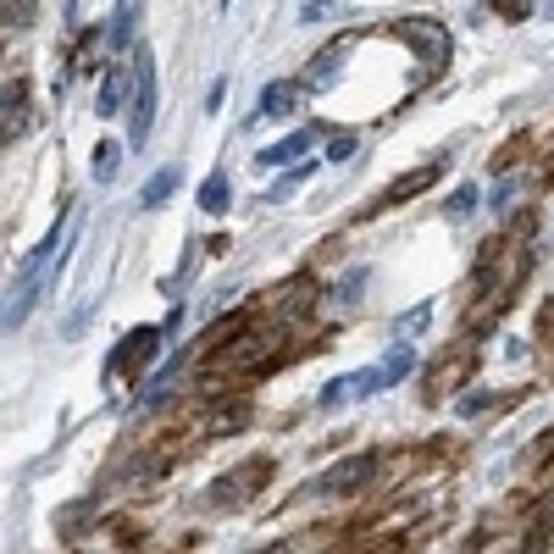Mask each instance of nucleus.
Instances as JSON below:
<instances>
[{"instance_id":"f257e3e1","label":"nucleus","mask_w":554,"mask_h":554,"mask_svg":"<svg viewBox=\"0 0 554 554\" xmlns=\"http://www.w3.org/2000/svg\"><path fill=\"white\" fill-rule=\"evenodd\" d=\"M67 250H73V222H67V211H56V228L39 239V250L28 255L23 272H17V289H12V300H6V333H17V327L28 322V311L56 289L61 266H67Z\"/></svg>"},{"instance_id":"f03ea898","label":"nucleus","mask_w":554,"mask_h":554,"mask_svg":"<svg viewBox=\"0 0 554 554\" xmlns=\"http://www.w3.org/2000/svg\"><path fill=\"white\" fill-rule=\"evenodd\" d=\"M133 67H139V89H133V122H128V145L139 150L156 133V56L145 50H133Z\"/></svg>"},{"instance_id":"7ed1b4c3","label":"nucleus","mask_w":554,"mask_h":554,"mask_svg":"<svg viewBox=\"0 0 554 554\" xmlns=\"http://www.w3.org/2000/svg\"><path fill=\"white\" fill-rule=\"evenodd\" d=\"M266 477H272V455H255V460H244V466L222 471V477L211 482V505H244V499H255L266 488Z\"/></svg>"},{"instance_id":"20e7f679","label":"nucleus","mask_w":554,"mask_h":554,"mask_svg":"<svg viewBox=\"0 0 554 554\" xmlns=\"http://www.w3.org/2000/svg\"><path fill=\"white\" fill-rule=\"evenodd\" d=\"M394 34L427 61V73H438V67L449 61V28L433 23V17H405V23H394Z\"/></svg>"},{"instance_id":"39448f33","label":"nucleus","mask_w":554,"mask_h":554,"mask_svg":"<svg viewBox=\"0 0 554 554\" xmlns=\"http://www.w3.org/2000/svg\"><path fill=\"white\" fill-rule=\"evenodd\" d=\"M161 333H167V327H133V333L122 338L117 350H111V361H106V377H122V372H145V366L156 361V350H161Z\"/></svg>"},{"instance_id":"423d86ee","label":"nucleus","mask_w":554,"mask_h":554,"mask_svg":"<svg viewBox=\"0 0 554 554\" xmlns=\"http://www.w3.org/2000/svg\"><path fill=\"white\" fill-rule=\"evenodd\" d=\"M372 471H377V455H372V449H361V455H350V460H338V466H327L322 477H316V494H322V499L355 494V488H366V482H372Z\"/></svg>"},{"instance_id":"0eeeda50","label":"nucleus","mask_w":554,"mask_h":554,"mask_svg":"<svg viewBox=\"0 0 554 554\" xmlns=\"http://www.w3.org/2000/svg\"><path fill=\"white\" fill-rule=\"evenodd\" d=\"M438 178H444V167H438V161H433V167H416V172H399V178H394V183H388V189L372 200V211H366V217H377V211H394V205L416 200V194H427Z\"/></svg>"},{"instance_id":"6e6552de","label":"nucleus","mask_w":554,"mask_h":554,"mask_svg":"<svg viewBox=\"0 0 554 554\" xmlns=\"http://www.w3.org/2000/svg\"><path fill=\"white\" fill-rule=\"evenodd\" d=\"M272 300H277V305H272L277 322H300V316L311 311V300H316V277H311V272H300L294 283H283V289H277Z\"/></svg>"},{"instance_id":"1a4fd4ad","label":"nucleus","mask_w":554,"mask_h":554,"mask_svg":"<svg viewBox=\"0 0 554 554\" xmlns=\"http://www.w3.org/2000/svg\"><path fill=\"white\" fill-rule=\"evenodd\" d=\"M133 89H139V67H111L106 84H100V95H95V111L100 117H117V111L128 106Z\"/></svg>"},{"instance_id":"9d476101","label":"nucleus","mask_w":554,"mask_h":554,"mask_svg":"<svg viewBox=\"0 0 554 554\" xmlns=\"http://www.w3.org/2000/svg\"><path fill=\"white\" fill-rule=\"evenodd\" d=\"M311 139H316V128H300V133H289V139H277V145H266L261 156H255V167L277 172V167H289V161H305V150H311Z\"/></svg>"},{"instance_id":"9b49d317","label":"nucleus","mask_w":554,"mask_h":554,"mask_svg":"<svg viewBox=\"0 0 554 554\" xmlns=\"http://www.w3.org/2000/svg\"><path fill=\"white\" fill-rule=\"evenodd\" d=\"M300 89H305V84H283V78H277V84H266V89H261V106H255V117H250V122L289 117V111L300 106Z\"/></svg>"},{"instance_id":"f8f14e48","label":"nucleus","mask_w":554,"mask_h":554,"mask_svg":"<svg viewBox=\"0 0 554 554\" xmlns=\"http://www.w3.org/2000/svg\"><path fill=\"white\" fill-rule=\"evenodd\" d=\"M106 39H111V50H139V0H117Z\"/></svg>"},{"instance_id":"ddd939ff","label":"nucleus","mask_w":554,"mask_h":554,"mask_svg":"<svg viewBox=\"0 0 554 554\" xmlns=\"http://www.w3.org/2000/svg\"><path fill=\"white\" fill-rule=\"evenodd\" d=\"M471 361H477V350H460V355H455V350H449V355H444V361H438V366H433V372H427V399H438V394H444V388H449V383H460V377H466V372H471Z\"/></svg>"},{"instance_id":"4468645a","label":"nucleus","mask_w":554,"mask_h":554,"mask_svg":"<svg viewBox=\"0 0 554 554\" xmlns=\"http://www.w3.org/2000/svg\"><path fill=\"white\" fill-rule=\"evenodd\" d=\"M0 117H6V139H17V133L28 128V89H23V78H6V106H0Z\"/></svg>"},{"instance_id":"2eb2a0df","label":"nucleus","mask_w":554,"mask_h":554,"mask_svg":"<svg viewBox=\"0 0 554 554\" xmlns=\"http://www.w3.org/2000/svg\"><path fill=\"white\" fill-rule=\"evenodd\" d=\"M416 361H422V355H416V344H394V350H388L383 361H377V372H383V388L405 383V377L416 372Z\"/></svg>"},{"instance_id":"dca6fc26","label":"nucleus","mask_w":554,"mask_h":554,"mask_svg":"<svg viewBox=\"0 0 554 554\" xmlns=\"http://www.w3.org/2000/svg\"><path fill=\"white\" fill-rule=\"evenodd\" d=\"M338 67H344V45L322 50V56H316L311 67H305L300 84H305V89H333V84H338Z\"/></svg>"},{"instance_id":"f3484780","label":"nucleus","mask_w":554,"mask_h":554,"mask_svg":"<svg viewBox=\"0 0 554 554\" xmlns=\"http://www.w3.org/2000/svg\"><path fill=\"white\" fill-rule=\"evenodd\" d=\"M178 178H183L178 167H161L156 178H150L145 189H139V211H161V205L172 200V189H178Z\"/></svg>"},{"instance_id":"a211bd4d","label":"nucleus","mask_w":554,"mask_h":554,"mask_svg":"<svg viewBox=\"0 0 554 554\" xmlns=\"http://www.w3.org/2000/svg\"><path fill=\"white\" fill-rule=\"evenodd\" d=\"M89 172H95V183H117V172H122V145L117 139H100L95 156H89Z\"/></svg>"},{"instance_id":"6ab92c4d","label":"nucleus","mask_w":554,"mask_h":554,"mask_svg":"<svg viewBox=\"0 0 554 554\" xmlns=\"http://www.w3.org/2000/svg\"><path fill=\"white\" fill-rule=\"evenodd\" d=\"M200 211H211V217L228 211V172H211V178L200 183Z\"/></svg>"},{"instance_id":"aec40b11","label":"nucleus","mask_w":554,"mask_h":554,"mask_svg":"<svg viewBox=\"0 0 554 554\" xmlns=\"http://www.w3.org/2000/svg\"><path fill=\"white\" fill-rule=\"evenodd\" d=\"M527 145H532V133H516L510 145H499V150H494V161H488V167H494V178H499V172H510V167H516V161L527 156Z\"/></svg>"},{"instance_id":"412c9836","label":"nucleus","mask_w":554,"mask_h":554,"mask_svg":"<svg viewBox=\"0 0 554 554\" xmlns=\"http://www.w3.org/2000/svg\"><path fill=\"white\" fill-rule=\"evenodd\" d=\"M250 422V405H217V416H211V427H205V433H233V427H244Z\"/></svg>"},{"instance_id":"4be33fe9","label":"nucleus","mask_w":554,"mask_h":554,"mask_svg":"<svg viewBox=\"0 0 554 554\" xmlns=\"http://www.w3.org/2000/svg\"><path fill=\"white\" fill-rule=\"evenodd\" d=\"M311 172H316V161H305V167H294V172H289V178H277V183H272V189H266V194H261V200H283V194H294V189H300V183H305V178H311Z\"/></svg>"},{"instance_id":"5701e85b","label":"nucleus","mask_w":554,"mask_h":554,"mask_svg":"<svg viewBox=\"0 0 554 554\" xmlns=\"http://www.w3.org/2000/svg\"><path fill=\"white\" fill-rule=\"evenodd\" d=\"M344 399H355V377H333V383L316 394V405L322 410H333V405H344Z\"/></svg>"},{"instance_id":"b1692460","label":"nucleus","mask_w":554,"mask_h":554,"mask_svg":"<svg viewBox=\"0 0 554 554\" xmlns=\"http://www.w3.org/2000/svg\"><path fill=\"white\" fill-rule=\"evenodd\" d=\"M444 211H449L455 222H460V217H471V211H477V189H471V183H460V189L444 200Z\"/></svg>"},{"instance_id":"393cba45","label":"nucleus","mask_w":554,"mask_h":554,"mask_svg":"<svg viewBox=\"0 0 554 554\" xmlns=\"http://www.w3.org/2000/svg\"><path fill=\"white\" fill-rule=\"evenodd\" d=\"M427 322H433V305H416V311H405V316L394 322V333H399V338H405V333H422Z\"/></svg>"},{"instance_id":"a878e982","label":"nucleus","mask_w":554,"mask_h":554,"mask_svg":"<svg viewBox=\"0 0 554 554\" xmlns=\"http://www.w3.org/2000/svg\"><path fill=\"white\" fill-rule=\"evenodd\" d=\"M355 150H361V139H355V133H338V139H327V161H350Z\"/></svg>"},{"instance_id":"bb28decb","label":"nucleus","mask_w":554,"mask_h":554,"mask_svg":"<svg viewBox=\"0 0 554 554\" xmlns=\"http://www.w3.org/2000/svg\"><path fill=\"white\" fill-rule=\"evenodd\" d=\"M549 460H554V427H549V438H538V444L521 455V466H549Z\"/></svg>"},{"instance_id":"cd10ccee","label":"nucleus","mask_w":554,"mask_h":554,"mask_svg":"<svg viewBox=\"0 0 554 554\" xmlns=\"http://www.w3.org/2000/svg\"><path fill=\"white\" fill-rule=\"evenodd\" d=\"M28 17H34V0H6V28H23L28 23Z\"/></svg>"},{"instance_id":"c85d7f7f","label":"nucleus","mask_w":554,"mask_h":554,"mask_svg":"<svg viewBox=\"0 0 554 554\" xmlns=\"http://www.w3.org/2000/svg\"><path fill=\"white\" fill-rule=\"evenodd\" d=\"M488 405H494V394H466V399H460V416H482V410H488Z\"/></svg>"},{"instance_id":"c756f323","label":"nucleus","mask_w":554,"mask_h":554,"mask_svg":"<svg viewBox=\"0 0 554 554\" xmlns=\"http://www.w3.org/2000/svg\"><path fill=\"white\" fill-rule=\"evenodd\" d=\"M366 554H405V538H399V532H388V538L366 543Z\"/></svg>"},{"instance_id":"7c9ffc66","label":"nucleus","mask_w":554,"mask_h":554,"mask_svg":"<svg viewBox=\"0 0 554 554\" xmlns=\"http://www.w3.org/2000/svg\"><path fill=\"white\" fill-rule=\"evenodd\" d=\"M488 6H499L505 17H527V0H488Z\"/></svg>"},{"instance_id":"2f4dec72","label":"nucleus","mask_w":554,"mask_h":554,"mask_svg":"<svg viewBox=\"0 0 554 554\" xmlns=\"http://www.w3.org/2000/svg\"><path fill=\"white\" fill-rule=\"evenodd\" d=\"M327 12H333V0H311V6H305V23H316V17H327Z\"/></svg>"},{"instance_id":"473e14b6","label":"nucleus","mask_w":554,"mask_h":554,"mask_svg":"<svg viewBox=\"0 0 554 554\" xmlns=\"http://www.w3.org/2000/svg\"><path fill=\"white\" fill-rule=\"evenodd\" d=\"M510 194H516V183L505 178V183H499V189H494V211H505V205H510Z\"/></svg>"},{"instance_id":"72a5a7b5","label":"nucleus","mask_w":554,"mask_h":554,"mask_svg":"<svg viewBox=\"0 0 554 554\" xmlns=\"http://www.w3.org/2000/svg\"><path fill=\"white\" fill-rule=\"evenodd\" d=\"M538 333H543V338L554 333V305H549V311H538Z\"/></svg>"},{"instance_id":"f704fd0d","label":"nucleus","mask_w":554,"mask_h":554,"mask_svg":"<svg viewBox=\"0 0 554 554\" xmlns=\"http://www.w3.org/2000/svg\"><path fill=\"white\" fill-rule=\"evenodd\" d=\"M543 17H554V0H543Z\"/></svg>"}]
</instances>
